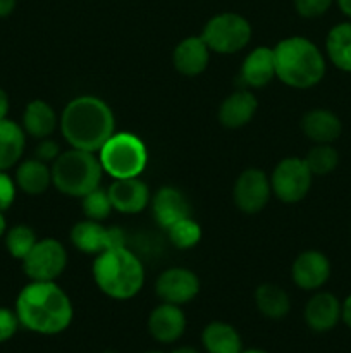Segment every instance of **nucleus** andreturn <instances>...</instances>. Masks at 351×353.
<instances>
[{"label":"nucleus","mask_w":351,"mask_h":353,"mask_svg":"<svg viewBox=\"0 0 351 353\" xmlns=\"http://www.w3.org/2000/svg\"><path fill=\"white\" fill-rule=\"evenodd\" d=\"M19 324L38 334H58L72 323L74 309L67 293L55 281H31L16 299Z\"/></svg>","instance_id":"1"},{"label":"nucleus","mask_w":351,"mask_h":353,"mask_svg":"<svg viewBox=\"0 0 351 353\" xmlns=\"http://www.w3.org/2000/svg\"><path fill=\"white\" fill-rule=\"evenodd\" d=\"M58 128L71 148L98 154L116 133V116L105 100L95 95H79L64 107Z\"/></svg>","instance_id":"2"},{"label":"nucleus","mask_w":351,"mask_h":353,"mask_svg":"<svg viewBox=\"0 0 351 353\" xmlns=\"http://www.w3.org/2000/svg\"><path fill=\"white\" fill-rule=\"evenodd\" d=\"M275 78L296 90H308L326 76V57L305 37H289L274 47Z\"/></svg>","instance_id":"3"},{"label":"nucleus","mask_w":351,"mask_h":353,"mask_svg":"<svg viewBox=\"0 0 351 353\" xmlns=\"http://www.w3.org/2000/svg\"><path fill=\"white\" fill-rule=\"evenodd\" d=\"M93 279L100 292L114 300H129L145 285V268L127 247L110 248L93 261Z\"/></svg>","instance_id":"4"},{"label":"nucleus","mask_w":351,"mask_h":353,"mask_svg":"<svg viewBox=\"0 0 351 353\" xmlns=\"http://www.w3.org/2000/svg\"><path fill=\"white\" fill-rule=\"evenodd\" d=\"M52 185L58 193L83 199L102 183L103 168L93 152L69 148L62 152L50 165Z\"/></svg>","instance_id":"5"},{"label":"nucleus","mask_w":351,"mask_h":353,"mask_svg":"<svg viewBox=\"0 0 351 353\" xmlns=\"http://www.w3.org/2000/svg\"><path fill=\"white\" fill-rule=\"evenodd\" d=\"M103 172L112 179L136 178L148 164V150L136 134L120 131L114 133L98 152Z\"/></svg>","instance_id":"6"},{"label":"nucleus","mask_w":351,"mask_h":353,"mask_svg":"<svg viewBox=\"0 0 351 353\" xmlns=\"http://www.w3.org/2000/svg\"><path fill=\"white\" fill-rule=\"evenodd\" d=\"M200 37L210 52L220 55L237 54L250 43L251 24L241 14L220 12L209 19Z\"/></svg>","instance_id":"7"},{"label":"nucleus","mask_w":351,"mask_h":353,"mask_svg":"<svg viewBox=\"0 0 351 353\" xmlns=\"http://www.w3.org/2000/svg\"><path fill=\"white\" fill-rule=\"evenodd\" d=\"M313 174L305 159L286 157L274 168L270 176L272 193L282 203H298L312 188Z\"/></svg>","instance_id":"8"},{"label":"nucleus","mask_w":351,"mask_h":353,"mask_svg":"<svg viewBox=\"0 0 351 353\" xmlns=\"http://www.w3.org/2000/svg\"><path fill=\"white\" fill-rule=\"evenodd\" d=\"M67 265V250L55 238H43L34 243L23 259V271L31 281H55Z\"/></svg>","instance_id":"9"},{"label":"nucleus","mask_w":351,"mask_h":353,"mask_svg":"<svg viewBox=\"0 0 351 353\" xmlns=\"http://www.w3.org/2000/svg\"><path fill=\"white\" fill-rule=\"evenodd\" d=\"M69 240L86 255H100L110 248L126 247V234L117 226H103L98 221L83 219L72 226Z\"/></svg>","instance_id":"10"},{"label":"nucleus","mask_w":351,"mask_h":353,"mask_svg":"<svg viewBox=\"0 0 351 353\" xmlns=\"http://www.w3.org/2000/svg\"><path fill=\"white\" fill-rule=\"evenodd\" d=\"M270 195V178L262 169H246L234 183V203L243 214H258L264 210Z\"/></svg>","instance_id":"11"},{"label":"nucleus","mask_w":351,"mask_h":353,"mask_svg":"<svg viewBox=\"0 0 351 353\" xmlns=\"http://www.w3.org/2000/svg\"><path fill=\"white\" fill-rule=\"evenodd\" d=\"M155 293L162 302L181 307L196 299L200 293V279L186 268L165 269L155 281Z\"/></svg>","instance_id":"12"},{"label":"nucleus","mask_w":351,"mask_h":353,"mask_svg":"<svg viewBox=\"0 0 351 353\" xmlns=\"http://www.w3.org/2000/svg\"><path fill=\"white\" fill-rule=\"evenodd\" d=\"M114 210L120 214H140L150 203V188L140 176L136 178L112 179L107 188Z\"/></svg>","instance_id":"13"},{"label":"nucleus","mask_w":351,"mask_h":353,"mask_svg":"<svg viewBox=\"0 0 351 353\" xmlns=\"http://www.w3.org/2000/svg\"><path fill=\"white\" fill-rule=\"evenodd\" d=\"M330 276V262L322 252L306 250L295 259L291 268L292 283L299 290L315 292L322 288Z\"/></svg>","instance_id":"14"},{"label":"nucleus","mask_w":351,"mask_h":353,"mask_svg":"<svg viewBox=\"0 0 351 353\" xmlns=\"http://www.w3.org/2000/svg\"><path fill=\"white\" fill-rule=\"evenodd\" d=\"M150 203L155 223L164 228V230H169L172 224L184 219V217H191L189 200L176 186H162V188H158L157 193L151 196Z\"/></svg>","instance_id":"15"},{"label":"nucleus","mask_w":351,"mask_h":353,"mask_svg":"<svg viewBox=\"0 0 351 353\" xmlns=\"http://www.w3.org/2000/svg\"><path fill=\"white\" fill-rule=\"evenodd\" d=\"M186 316L179 305L162 302L148 316V331L158 343H174L184 334Z\"/></svg>","instance_id":"16"},{"label":"nucleus","mask_w":351,"mask_h":353,"mask_svg":"<svg viewBox=\"0 0 351 353\" xmlns=\"http://www.w3.org/2000/svg\"><path fill=\"white\" fill-rule=\"evenodd\" d=\"M210 62V48L202 37H188L176 45L172 52V64L176 71L188 78L202 74Z\"/></svg>","instance_id":"17"},{"label":"nucleus","mask_w":351,"mask_h":353,"mask_svg":"<svg viewBox=\"0 0 351 353\" xmlns=\"http://www.w3.org/2000/svg\"><path fill=\"white\" fill-rule=\"evenodd\" d=\"M341 309H343V303L337 300L336 295L327 292L315 293L305 307L306 326L315 333L334 330L341 321Z\"/></svg>","instance_id":"18"},{"label":"nucleus","mask_w":351,"mask_h":353,"mask_svg":"<svg viewBox=\"0 0 351 353\" xmlns=\"http://www.w3.org/2000/svg\"><path fill=\"white\" fill-rule=\"evenodd\" d=\"M240 78L250 88H264V86H267L275 78L274 48H253L241 64Z\"/></svg>","instance_id":"19"},{"label":"nucleus","mask_w":351,"mask_h":353,"mask_svg":"<svg viewBox=\"0 0 351 353\" xmlns=\"http://www.w3.org/2000/svg\"><path fill=\"white\" fill-rule=\"evenodd\" d=\"M258 110V100L248 90L234 92L220 103L219 121L224 128L237 130L250 123Z\"/></svg>","instance_id":"20"},{"label":"nucleus","mask_w":351,"mask_h":353,"mask_svg":"<svg viewBox=\"0 0 351 353\" xmlns=\"http://www.w3.org/2000/svg\"><path fill=\"white\" fill-rule=\"evenodd\" d=\"M301 131L313 143H332L341 137V119L327 109H312L301 117Z\"/></svg>","instance_id":"21"},{"label":"nucleus","mask_w":351,"mask_h":353,"mask_svg":"<svg viewBox=\"0 0 351 353\" xmlns=\"http://www.w3.org/2000/svg\"><path fill=\"white\" fill-rule=\"evenodd\" d=\"M14 181H16L17 188L26 195H43L52 185V169L47 162L40 161V159H26L17 165Z\"/></svg>","instance_id":"22"},{"label":"nucleus","mask_w":351,"mask_h":353,"mask_svg":"<svg viewBox=\"0 0 351 353\" xmlns=\"http://www.w3.org/2000/svg\"><path fill=\"white\" fill-rule=\"evenodd\" d=\"M23 130L26 134L43 140L48 138L58 126V117L54 107L45 100H31L23 112Z\"/></svg>","instance_id":"23"},{"label":"nucleus","mask_w":351,"mask_h":353,"mask_svg":"<svg viewBox=\"0 0 351 353\" xmlns=\"http://www.w3.org/2000/svg\"><path fill=\"white\" fill-rule=\"evenodd\" d=\"M26 147V131L16 121H0V171H9L21 162Z\"/></svg>","instance_id":"24"},{"label":"nucleus","mask_w":351,"mask_h":353,"mask_svg":"<svg viewBox=\"0 0 351 353\" xmlns=\"http://www.w3.org/2000/svg\"><path fill=\"white\" fill-rule=\"evenodd\" d=\"M202 343L209 353H241V336L231 324L213 321L202 333Z\"/></svg>","instance_id":"25"},{"label":"nucleus","mask_w":351,"mask_h":353,"mask_svg":"<svg viewBox=\"0 0 351 353\" xmlns=\"http://www.w3.org/2000/svg\"><path fill=\"white\" fill-rule=\"evenodd\" d=\"M326 52L339 71L351 72V21L339 23L327 33Z\"/></svg>","instance_id":"26"},{"label":"nucleus","mask_w":351,"mask_h":353,"mask_svg":"<svg viewBox=\"0 0 351 353\" xmlns=\"http://www.w3.org/2000/svg\"><path fill=\"white\" fill-rule=\"evenodd\" d=\"M255 305L268 319H282L291 310L289 295L274 283H264L255 290Z\"/></svg>","instance_id":"27"},{"label":"nucleus","mask_w":351,"mask_h":353,"mask_svg":"<svg viewBox=\"0 0 351 353\" xmlns=\"http://www.w3.org/2000/svg\"><path fill=\"white\" fill-rule=\"evenodd\" d=\"M305 162L313 176H327L339 164V154L330 143H315L306 154Z\"/></svg>","instance_id":"28"},{"label":"nucleus","mask_w":351,"mask_h":353,"mask_svg":"<svg viewBox=\"0 0 351 353\" xmlns=\"http://www.w3.org/2000/svg\"><path fill=\"white\" fill-rule=\"evenodd\" d=\"M3 236H6L7 252H9L14 259H17V261H23V259L30 254L31 248L34 247V243L38 241L33 228L26 226V224L12 226L10 230L6 231Z\"/></svg>","instance_id":"29"},{"label":"nucleus","mask_w":351,"mask_h":353,"mask_svg":"<svg viewBox=\"0 0 351 353\" xmlns=\"http://www.w3.org/2000/svg\"><path fill=\"white\" fill-rule=\"evenodd\" d=\"M169 240L179 250H189V248L196 247L198 241L202 240V228L191 217H184V219L178 221L172 224L167 230Z\"/></svg>","instance_id":"30"},{"label":"nucleus","mask_w":351,"mask_h":353,"mask_svg":"<svg viewBox=\"0 0 351 353\" xmlns=\"http://www.w3.org/2000/svg\"><path fill=\"white\" fill-rule=\"evenodd\" d=\"M83 214H85L86 219L98 221V223H103L107 217L110 216V212L114 210L112 202L109 199V193H107L105 188L98 186L96 190L89 192L88 195L83 196Z\"/></svg>","instance_id":"31"},{"label":"nucleus","mask_w":351,"mask_h":353,"mask_svg":"<svg viewBox=\"0 0 351 353\" xmlns=\"http://www.w3.org/2000/svg\"><path fill=\"white\" fill-rule=\"evenodd\" d=\"M336 0H292L296 12L306 19H315L323 16Z\"/></svg>","instance_id":"32"},{"label":"nucleus","mask_w":351,"mask_h":353,"mask_svg":"<svg viewBox=\"0 0 351 353\" xmlns=\"http://www.w3.org/2000/svg\"><path fill=\"white\" fill-rule=\"evenodd\" d=\"M19 319H17L16 310L0 307V343H6L16 334L19 327Z\"/></svg>","instance_id":"33"},{"label":"nucleus","mask_w":351,"mask_h":353,"mask_svg":"<svg viewBox=\"0 0 351 353\" xmlns=\"http://www.w3.org/2000/svg\"><path fill=\"white\" fill-rule=\"evenodd\" d=\"M16 192L17 185L7 171H0V212H6L7 209H10L16 200Z\"/></svg>","instance_id":"34"},{"label":"nucleus","mask_w":351,"mask_h":353,"mask_svg":"<svg viewBox=\"0 0 351 353\" xmlns=\"http://www.w3.org/2000/svg\"><path fill=\"white\" fill-rule=\"evenodd\" d=\"M61 154H62V152H61V147H58V143H57V141L50 140V138H43V140H40L36 150H34V155H36V159L47 162V164L54 162L55 159H57Z\"/></svg>","instance_id":"35"},{"label":"nucleus","mask_w":351,"mask_h":353,"mask_svg":"<svg viewBox=\"0 0 351 353\" xmlns=\"http://www.w3.org/2000/svg\"><path fill=\"white\" fill-rule=\"evenodd\" d=\"M9 95L6 93V90L0 88V121L7 119V114H9Z\"/></svg>","instance_id":"36"},{"label":"nucleus","mask_w":351,"mask_h":353,"mask_svg":"<svg viewBox=\"0 0 351 353\" xmlns=\"http://www.w3.org/2000/svg\"><path fill=\"white\" fill-rule=\"evenodd\" d=\"M341 319L351 330V295L343 302V309H341Z\"/></svg>","instance_id":"37"},{"label":"nucleus","mask_w":351,"mask_h":353,"mask_svg":"<svg viewBox=\"0 0 351 353\" xmlns=\"http://www.w3.org/2000/svg\"><path fill=\"white\" fill-rule=\"evenodd\" d=\"M17 0H0V17H7L16 9Z\"/></svg>","instance_id":"38"},{"label":"nucleus","mask_w":351,"mask_h":353,"mask_svg":"<svg viewBox=\"0 0 351 353\" xmlns=\"http://www.w3.org/2000/svg\"><path fill=\"white\" fill-rule=\"evenodd\" d=\"M336 3L339 6L341 12L351 19V0H336Z\"/></svg>","instance_id":"39"},{"label":"nucleus","mask_w":351,"mask_h":353,"mask_svg":"<svg viewBox=\"0 0 351 353\" xmlns=\"http://www.w3.org/2000/svg\"><path fill=\"white\" fill-rule=\"evenodd\" d=\"M171 353H200V352L196 350V348H193V347H179Z\"/></svg>","instance_id":"40"},{"label":"nucleus","mask_w":351,"mask_h":353,"mask_svg":"<svg viewBox=\"0 0 351 353\" xmlns=\"http://www.w3.org/2000/svg\"><path fill=\"white\" fill-rule=\"evenodd\" d=\"M7 231V223H6V217H3V212H0V238L6 234Z\"/></svg>","instance_id":"41"},{"label":"nucleus","mask_w":351,"mask_h":353,"mask_svg":"<svg viewBox=\"0 0 351 353\" xmlns=\"http://www.w3.org/2000/svg\"><path fill=\"white\" fill-rule=\"evenodd\" d=\"M241 353H267V352L258 350V348H250V350H241Z\"/></svg>","instance_id":"42"},{"label":"nucleus","mask_w":351,"mask_h":353,"mask_svg":"<svg viewBox=\"0 0 351 353\" xmlns=\"http://www.w3.org/2000/svg\"><path fill=\"white\" fill-rule=\"evenodd\" d=\"M102 353H117V352H112V350H107V352H102Z\"/></svg>","instance_id":"43"},{"label":"nucleus","mask_w":351,"mask_h":353,"mask_svg":"<svg viewBox=\"0 0 351 353\" xmlns=\"http://www.w3.org/2000/svg\"><path fill=\"white\" fill-rule=\"evenodd\" d=\"M145 353H162V352H145Z\"/></svg>","instance_id":"44"}]
</instances>
